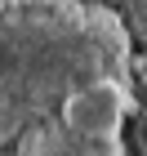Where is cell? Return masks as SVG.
<instances>
[{"label":"cell","instance_id":"cell-2","mask_svg":"<svg viewBox=\"0 0 147 156\" xmlns=\"http://www.w3.org/2000/svg\"><path fill=\"white\" fill-rule=\"evenodd\" d=\"M125 112L129 76H107L76 89L54 116H40L23 129L18 156H125Z\"/></svg>","mask_w":147,"mask_h":156},{"label":"cell","instance_id":"cell-1","mask_svg":"<svg viewBox=\"0 0 147 156\" xmlns=\"http://www.w3.org/2000/svg\"><path fill=\"white\" fill-rule=\"evenodd\" d=\"M107 76H129V40L111 13L80 0H9L0 9V129H27Z\"/></svg>","mask_w":147,"mask_h":156}]
</instances>
